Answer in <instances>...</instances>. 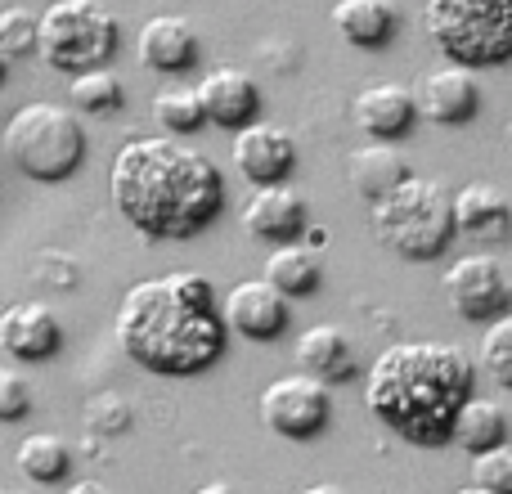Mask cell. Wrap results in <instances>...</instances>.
Listing matches in <instances>:
<instances>
[{
  "mask_svg": "<svg viewBox=\"0 0 512 494\" xmlns=\"http://www.w3.org/2000/svg\"><path fill=\"white\" fill-rule=\"evenodd\" d=\"M477 387V364L450 342H396L364 373L369 414L405 445H450L454 409Z\"/></svg>",
  "mask_w": 512,
  "mask_h": 494,
  "instance_id": "3",
  "label": "cell"
},
{
  "mask_svg": "<svg viewBox=\"0 0 512 494\" xmlns=\"http://www.w3.org/2000/svg\"><path fill=\"white\" fill-rule=\"evenodd\" d=\"M122 45V27L99 0H54L36 18V54L54 72H90L108 68V59Z\"/></svg>",
  "mask_w": 512,
  "mask_h": 494,
  "instance_id": "7",
  "label": "cell"
},
{
  "mask_svg": "<svg viewBox=\"0 0 512 494\" xmlns=\"http://www.w3.org/2000/svg\"><path fill=\"white\" fill-rule=\"evenodd\" d=\"M153 117H158V126L171 135H194L207 126L203 104H198V90H189V86L158 90V95H153Z\"/></svg>",
  "mask_w": 512,
  "mask_h": 494,
  "instance_id": "26",
  "label": "cell"
},
{
  "mask_svg": "<svg viewBox=\"0 0 512 494\" xmlns=\"http://www.w3.org/2000/svg\"><path fill=\"white\" fill-rule=\"evenodd\" d=\"M319 256L315 247H297V243H279L270 256H265V274L261 279L270 283L274 292H283V297H310V292L319 288Z\"/></svg>",
  "mask_w": 512,
  "mask_h": 494,
  "instance_id": "23",
  "label": "cell"
},
{
  "mask_svg": "<svg viewBox=\"0 0 512 494\" xmlns=\"http://www.w3.org/2000/svg\"><path fill=\"white\" fill-rule=\"evenodd\" d=\"M5 77H9V59L0 54V86H5Z\"/></svg>",
  "mask_w": 512,
  "mask_h": 494,
  "instance_id": "36",
  "label": "cell"
},
{
  "mask_svg": "<svg viewBox=\"0 0 512 494\" xmlns=\"http://www.w3.org/2000/svg\"><path fill=\"white\" fill-rule=\"evenodd\" d=\"M63 346V324L45 301H14L0 310V351L18 364H45Z\"/></svg>",
  "mask_w": 512,
  "mask_h": 494,
  "instance_id": "11",
  "label": "cell"
},
{
  "mask_svg": "<svg viewBox=\"0 0 512 494\" xmlns=\"http://www.w3.org/2000/svg\"><path fill=\"white\" fill-rule=\"evenodd\" d=\"M68 104L77 117H113L126 104V86L113 68H90L68 81Z\"/></svg>",
  "mask_w": 512,
  "mask_h": 494,
  "instance_id": "25",
  "label": "cell"
},
{
  "mask_svg": "<svg viewBox=\"0 0 512 494\" xmlns=\"http://www.w3.org/2000/svg\"><path fill=\"white\" fill-rule=\"evenodd\" d=\"M297 364L306 378L324 382V387H337V382H351L360 373V355H355V342L342 333L337 324H315L297 337Z\"/></svg>",
  "mask_w": 512,
  "mask_h": 494,
  "instance_id": "19",
  "label": "cell"
},
{
  "mask_svg": "<svg viewBox=\"0 0 512 494\" xmlns=\"http://www.w3.org/2000/svg\"><path fill=\"white\" fill-rule=\"evenodd\" d=\"M508 441V414L499 400L477 396L472 391L459 409H454V423H450V445H459L463 454H481V450H495V445Z\"/></svg>",
  "mask_w": 512,
  "mask_h": 494,
  "instance_id": "22",
  "label": "cell"
},
{
  "mask_svg": "<svg viewBox=\"0 0 512 494\" xmlns=\"http://www.w3.org/2000/svg\"><path fill=\"white\" fill-rule=\"evenodd\" d=\"M108 198L135 234L176 243L203 234L221 216L225 180L207 153L180 140H131L113 158Z\"/></svg>",
  "mask_w": 512,
  "mask_h": 494,
  "instance_id": "1",
  "label": "cell"
},
{
  "mask_svg": "<svg viewBox=\"0 0 512 494\" xmlns=\"http://www.w3.org/2000/svg\"><path fill=\"white\" fill-rule=\"evenodd\" d=\"M63 494H113V490H108L104 481H90V477H86V481H72V486L63 490Z\"/></svg>",
  "mask_w": 512,
  "mask_h": 494,
  "instance_id": "33",
  "label": "cell"
},
{
  "mask_svg": "<svg viewBox=\"0 0 512 494\" xmlns=\"http://www.w3.org/2000/svg\"><path fill=\"white\" fill-rule=\"evenodd\" d=\"M198 104L203 117L221 131H243L261 113V86L243 68H216L198 81Z\"/></svg>",
  "mask_w": 512,
  "mask_h": 494,
  "instance_id": "16",
  "label": "cell"
},
{
  "mask_svg": "<svg viewBox=\"0 0 512 494\" xmlns=\"http://www.w3.org/2000/svg\"><path fill=\"white\" fill-rule=\"evenodd\" d=\"M418 117L436 126H463L481 113V86L472 77V68H459V63H445V68H432L423 81H418Z\"/></svg>",
  "mask_w": 512,
  "mask_h": 494,
  "instance_id": "14",
  "label": "cell"
},
{
  "mask_svg": "<svg viewBox=\"0 0 512 494\" xmlns=\"http://www.w3.org/2000/svg\"><path fill=\"white\" fill-rule=\"evenodd\" d=\"M405 176H409V162L391 140H369L360 149H351V158H346V180H351V189L364 203H378Z\"/></svg>",
  "mask_w": 512,
  "mask_h": 494,
  "instance_id": "20",
  "label": "cell"
},
{
  "mask_svg": "<svg viewBox=\"0 0 512 494\" xmlns=\"http://www.w3.org/2000/svg\"><path fill=\"white\" fill-rule=\"evenodd\" d=\"M508 140H512V117H508Z\"/></svg>",
  "mask_w": 512,
  "mask_h": 494,
  "instance_id": "38",
  "label": "cell"
},
{
  "mask_svg": "<svg viewBox=\"0 0 512 494\" xmlns=\"http://www.w3.org/2000/svg\"><path fill=\"white\" fill-rule=\"evenodd\" d=\"M450 216H454V234H463L477 247H495L512 239V203L504 189L490 185V180L463 185L450 198Z\"/></svg>",
  "mask_w": 512,
  "mask_h": 494,
  "instance_id": "13",
  "label": "cell"
},
{
  "mask_svg": "<svg viewBox=\"0 0 512 494\" xmlns=\"http://www.w3.org/2000/svg\"><path fill=\"white\" fill-rule=\"evenodd\" d=\"M481 369L499 382V387L512 391V310L495 315L486 324V337H481Z\"/></svg>",
  "mask_w": 512,
  "mask_h": 494,
  "instance_id": "27",
  "label": "cell"
},
{
  "mask_svg": "<svg viewBox=\"0 0 512 494\" xmlns=\"http://www.w3.org/2000/svg\"><path fill=\"white\" fill-rule=\"evenodd\" d=\"M32 274H36V283H45V288L72 292L77 288V279H81V265L72 261V256H63V252H41L32 261Z\"/></svg>",
  "mask_w": 512,
  "mask_h": 494,
  "instance_id": "32",
  "label": "cell"
},
{
  "mask_svg": "<svg viewBox=\"0 0 512 494\" xmlns=\"http://www.w3.org/2000/svg\"><path fill=\"white\" fill-rule=\"evenodd\" d=\"M427 32L459 68H495L512 59V0H427Z\"/></svg>",
  "mask_w": 512,
  "mask_h": 494,
  "instance_id": "6",
  "label": "cell"
},
{
  "mask_svg": "<svg viewBox=\"0 0 512 494\" xmlns=\"http://www.w3.org/2000/svg\"><path fill=\"white\" fill-rule=\"evenodd\" d=\"M310 225V203L292 185H265L252 189V198L243 203V230L256 243H297L301 230Z\"/></svg>",
  "mask_w": 512,
  "mask_h": 494,
  "instance_id": "15",
  "label": "cell"
},
{
  "mask_svg": "<svg viewBox=\"0 0 512 494\" xmlns=\"http://www.w3.org/2000/svg\"><path fill=\"white\" fill-rule=\"evenodd\" d=\"M369 225L382 247H391L405 261H436L454 239L450 198L436 180L405 176L391 194L369 203Z\"/></svg>",
  "mask_w": 512,
  "mask_h": 494,
  "instance_id": "5",
  "label": "cell"
},
{
  "mask_svg": "<svg viewBox=\"0 0 512 494\" xmlns=\"http://www.w3.org/2000/svg\"><path fill=\"white\" fill-rule=\"evenodd\" d=\"M472 486L486 494H512V445H495V450L472 454Z\"/></svg>",
  "mask_w": 512,
  "mask_h": 494,
  "instance_id": "29",
  "label": "cell"
},
{
  "mask_svg": "<svg viewBox=\"0 0 512 494\" xmlns=\"http://www.w3.org/2000/svg\"><path fill=\"white\" fill-rule=\"evenodd\" d=\"M194 494H239V490H234L230 481H207V486H198Z\"/></svg>",
  "mask_w": 512,
  "mask_h": 494,
  "instance_id": "34",
  "label": "cell"
},
{
  "mask_svg": "<svg viewBox=\"0 0 512 494\" xmlns=\"http://www.w3.org/2000/svg\"><path fill=\"white\" fill-rule=\"evenodd\" d=\"M292 167H297V140L274 122H248L234 131V171L248 180L252 189L265 185H288Z\"/></svg>",
  "mask_w": 512,
  "mask_h": 494,
  "instance_id": "10",
  "label": "cell"
},
{
  "mask_svg": "<svg viewBox=\"0 0 512 494\" xmlns=\"http://www.w3.org/2000/svg\"><path fill=\"white\" fill-rule=\"evenodd\" d=\"M445 297H450V306L459 319L486 324V319L504 315L512 306V283H508L504 265H499L490 252H468L450 265V274H445Z\"/></svg>",
  "mask_w": 512,
  "mask_h": 494,
  "instance_id": "9",
  "label": "cell"
},
{
  "mask_svg": "<svg viewBox=\"0 0 512 494\" xmlns=\"http://www.w3.org/2000/svg\"><path fill=\"white\" fill-rule=\"evenodd\" d=\"M221 319L248 342H274L288 328V297L274 292L265 279H243L221 297Z\"/></svg>",
  "mask_w": 512,
  "mask_h": 494,
  "instance_id": "12",
  "label": "cell"
},
{
  "mask_svg": "<svg viewBox=\"0 0 512 494\" xmlns=\"http://www.w3.org/2000/svg\"><path fill=\"white\" fill-rule=\"evenodd\" d=\"M32 414V387L18 369L0 364V423H23Z\"/></svg>",
  "mask_w": 512,
  "mask_h": 494,
  "instance_id": "31",
  "label": "cell"
},
{
  "mask_svg": "<svg viewBox=\"0 0 512 494\" xmlns=\"http://www.w3.org/2000/svg\"><path fill=\"white\" fill-rule=\"evenodd\" d=\"M221 301L212 279L194 270H167L126 288L117 306V346L131 364L158 378H194L225 355Z\"/></svg>",
  "mask_w": 512,
  "mask_h": 494,
  "instance_id": "2",
  "label": "cell"
},
{
  "mask_svg": "<svg viewBox=\"0 0 512 494\" xmlns=\"http://www.w3.org/2000/svg\"><path fill=\"white\" fill-rule=\"evenodd\" d=\"M135 50H140L144 68L167 72V77H180V72H189L198 63L203 41H198V27L189 23L185 14H153L149 23L140 27Z\"/></svg>",
  "mask_w": 512,
  "mask_h": 494,
  "instance_id": "17",
  "label": "cell"
},
{
  "mask_svg": "<svg viewBox=\"0 0 512 494\" xmlns=\"http://www.w3.org/2000/svg\"><path fill=\"white\" fill-rule=\"evenodd\" d=\"M256 414L283 441H315L333 418V400H328L324 382L306 378V373H283L261 391Z\"/></svg>",
  "mask_w": 512,
  "mask_h": 494,
  "instance_id": "8",
  "label": "cell"
},
{
  "mask_svg": "<svg viewBox=\"0 0 512 494\" xmlns=\"http://www.w3.org/2000/svg\"><path fill=\"white\" fill-rule=\"evenodd\" d=\"M333 27L355 50H382L400 27V5L396 0H337Z\"/></svg>",
  "mask_w": 512,
  "mask_h": 494,
  "instance_id": "21",
  "label": "cell"
},
{
  "mask_svg": "<svg viewBox=\"0 0 512 494\" xmlns=\"http://www.w3.org/2000/svg\"><path fill=\"white\" fill-rule=\"evenodd\" d=\"M14 463H18V472H23L27 481H36V486H59V481L72 472V450H68L63 436L32 432V436L18 441Z\"/></svg>",
  "mask_w": 512,
  "mask_h": 494,
  "instance_id": "24",
  "label": "cell"
},
{
  "mask_svg": "<svg viewBox=\"0 0 512 494\" xmlns=\"http://www.w3.org/2000/svg\"><path fill=\"white\" fill-rule=\"evenodd\" d=\"M301 494H346L342 486H333V481H319V486H306Z\"/></svg>",
  "mask_w": 512,
  "mask_h": 494,
  "instance_id": "35",
  "label": "cell"
},
{
  "mask_svg": "<svg viewBox=\"0 0 512 494\" xmlns=\"http://www.w3.org/2000/svg\"><path fill=\"white\" fill-rule=\"evenodd\" d=\"M0 54L5 59H23V54H36V14L32 9H0Z\"/></svg>",
  "mask_w": 512,
  "mask_h": 494,
  "instance_id": "30",
  "label": "cell"
},
{
  "mask_svg": "<svg viewBox=\"0 0 512 494\" xmlns=\"http://www.w3.org/2000/svg\"><path fill=\"white\" fill-rule=\"evenodd\" d=\"M0 494H5V490H0Z\"/></svg>",
  "mask_w": 512,
  "mask_h": 494,
  "instance_id": "39",
  "label": "cell"
},
{
  "mask_svg": "<svg viewBox=\"0 0 512 494\" xmlns=\"http://www.w3.org/2000/svg\"><path fill=\"white\" fill-rule=\"evenodd\" d=\"M81 418H86L90 436H122V432H131V423H135L131 405H126L117 391H95V396L86 400V409H81Z\"/></svg>",
  "mask_w": 512,
  "mask_h": 494,
  "instance_id": "28",
  "label": "cell"
},
{
  "mask_svg": "<svg viewBox=\"0 0 512 494\" xmlns=\"http://www.w3.org/2000/svg\"><path fill=\"white\" fill-rule=\"evenodd\" d=\"M5 158L36 185H63L86 162V126L63 104H23L5 122Z\"/></svg>",
  "mask_w": 512,
  "mask_h": 494,
  "instance_id": "4",
  "label": "cell"
},
{
  "mask_svg": "<svg viewBox=\"0 0 512 494\" xmlns=\"http://www.w3.org/2000/svg\"><path fill=\"white\" fill-rule=\"evenodd\" d=\"M351 117L369 140H400L409 126L418 122V104H414V90L400 86V81H373L355 95Z\"/></svg>",
  "mask_w": 512,
  "mask_h": 494,
  "instance_id": "18",
  "label": "cell"
},
{
  "mask_svg": "<svg viewBox=\"0 0 512 494\" xmlns=\"http://www.w3.org/2000/svg\"><path fill=\"white\" fill-rule=\"evenodd\" d=\"M454 494H486V490H481V486H459Z\"/></svg>",
  "mask_w": 512,
  "mask_h": 494,
  "instance_id": "37",
  "label": "cell"
}]
</instances>
